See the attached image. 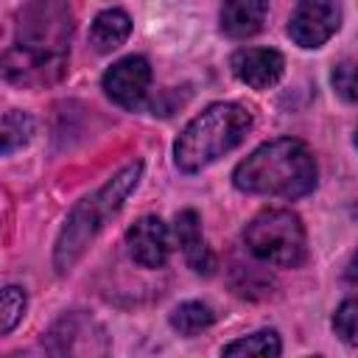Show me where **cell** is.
I'll use <instances>...</instances> for the list:
<instances>
[{"mask_svg": "<svg viewBox=\"0 0 358 358\" xmlns=\"http://www.w3.org/2000/svg\"><path fill=\"white\" fill-rule=\"evenodd\" d=\"M355 145H358V134H355Z\"/></svg>", "mask_w": 358, "mask_h": 358, "instance_id": "obj_21", "label": "cell"}, {"mask_svg": "<svg viewBox=\"0 0 358 358\" xmlns=\"http://www.w3.org/2000/svg\"><path fill=\"white\" fill-rule=\"evenodd\" d=\"M249 129H252V115L246 106L232 101L210 103L176 137L173 159L179 171L196 173L210 162H215L218 157L229 154L235 145H241Z\"/></svg>", "mask_w": 358, "mask_h": 358, "instance_id": "obj_3", "label": "cell"}, {"mask_svg": "<svg viewBox=\"0 0 358 358\" xmlns=\"http://www.w3.org/2000/svg\"><path fill=\"white\" fill-rule=\"evenodd\" d=\"M70 39V14L62 6L28 8L20 22V39L3 59V73L14 84H48L64 70Z\"/></svg>", "mask_w": 358, "mask_h": 358, "instance_id": "obj_1", "label": "cell"}, {"mask_svg": "<svg viewBox=\"0 0 358 358\" xmlns=\"http://www.w3.org/2000/svg\"><path fill=\"white\" fill-rule=\"evenodd\" d=\"M131 31V20L126 11L120 8H103L95 20H92V28H90V42L98 53H112L115 48H120L126 42Z\"/></svg>", "mask_w": 358, "mask_h": 358, "instance_id": "obj_13", "label": "cell"}, {"mask_svg": "<svg viewBox=\"0 0 358 358\" xmlns=\"http://www.w3.org/2000/svg\"><path fill=\"white\" fill-rule=\"evenodd\" d=\"M126 246H129V255L134 257V263H140L145 268H159L168 260V249H171L168 227L157 215H143L129 227Z\"/></svg>", "mask_w": 358, "mask_h": 358, "instance_id": "obj_9", "label": "cell"}, {"mask_svg": "<svg viewBox=\"0 0 358 358\" xmlns=\"http://www.w3.org/2000/svg\"><path fill=\"white\" fill-rule=\"evenodd\" d=\"M232 182L243 193L296 199L316 187V159L305 143L277 137L255 148L235 168Z\"/></svg>", "mask_w": 358, "mask_h": 358, "instance_id": "obj_2", "label": "cell"}, {"mask_svg": "<svg viewBox=\"0 0 358 358\" xmlns=\"http://www.w3.org/2000/svg\"><path fill=\"white\" fill-rule=\"evenodd\" d=\"M50 358H109L103 327L81 310L64 313L45 338Z\"/></svg>", "mask_w": 358, "mask_h": 358, "instance_id": "obj_6", "label": "cell"}, {"mask_svg": "<svg viewBox=\"0 0 358 358\" xmlns=\"http://www.w3.org/2000/svg\"><path fill=\"white\" fill-rule=\"evenodd\" d=\"M243 241L249 252L271 266H299L305 260V227L291 210H263L257 213L246 229Z\"/></svg>", "mask_w": 358, "mask_h": 358, "instance_id": "obj_5", "label": "cell"}, {"mask_svg": "<svg viewBox=\"0 0 358 358\" xmlns=\"http://www.w3.org/2000/svg\"><path fill=\"white\" fill-rule=\"evenodd\" d=\"M313 358H319V355H313Z\"/></svg>", "mask_w": 358, "mask_h": 358, "instance_id": "obj_22", "label": "cell"}, {"mask_svg": "<svg viewBox=\"0 0 358 358\" xmlns=\"http://www.w3.org/2000/svg\"><path fill=\"white\" fill-rule=\"evenodd\" d=\"M268 14V6L263 0H232L221 8V31L232 39L255 36L263 28V20Z\"/></svg>", "mask_w": 358, "mask_h": 358, "instance_id": "obj_12", "label": "cell"}, {"mask_svg": "<svg viewBox=\"0 0 358 358\" xmlns=\"http://www.w3.org/2000/svg\"><path fill=\"white\" fill-rule=\"evenodd\" d=\"M173 235L182 246V255L187 260V266L196 271V274H213L215 268V257L213 252L207 249L204 243V235H201V221L193 210H182L173 221Z\"/></svg>", "mask_w": 358, "mask_h": 358, "instance_id": "obj_11", "label": "cell"}, {"mask_svg": "<svg viewBox=\"0 0 358 358\" xmlns=\"http://www.w3.org/2000/svg\"><path fill=\"white\" fill-rule=\"evenodd\" d=\"M148 84H151V67L143 56H126L103 73V92L126 109L143 103Z\"/></svg>", "mask_w": 358, "mask_h": 358, "instance_id": "obj_8", "label": "cell"}, {"mask_svg": "<svg viewBox=\"0 0 358 358\" xmlns=\"http://www.w3.org/2000/svg\"><path fill=\"white\" fill-rule=\"evenodd\" d=\"M280 336L274 330H257L224 347L221 358H280Z\"/></svg>", "mask_w": 358, "mask_h": 358, "instance_id": "obj_14", "label": "cell"}, {"mask_svg": "<svg viewBox=\"0 0 358 358\" xmlns=\"http://www.w3.org/2000/svg\"><path fill=\"white\" fill-rule=\"evenodd\" d=\"M347 280H350V282H358V252L352 255V260H350V266H347Z\"/></svg>", "mask_w": 358, "mask_h": 358, "instance_id": "obj_20", "label": "cell"}, {"mask_svg": "<svg viewBox=\"0 0 358 358\" xmlns=\"http://www.w3.org/2000/svg\"><path fill=\"white\" fill-rule=\"evenodd\" d=\"M333 84H336V90L347 98V101H355L358 98V70L352 67V64H338L336 67V73H333Z\"/></svg>", "mask_w": 358, "mask_h": 358, "instance_id": "obj_19", "label": "cell"}, {"mask_svg": "<svg viewBox=\"0 0 358 358\" xmlns=\"http://www.w3.org/2000/svg\"><path fill=\"white\" fill-rule=\"evenodd\" d=\"M341 25V6L330 0H305L294 8L288 34L299 48H322Z\"/></svg>", "mask_w": 358, "mask_h": 358, "instance_id": "obj_7", "label": "cell"}, {"mask_svg": "<svg viewBox=\"0 0 358 358\" xmlns=\"http://www.w3.org/2000/svg\"><path fill=\"white\" fill-rule=\"evenodd\" d=\"M333 330L347 347H358V296L344 299L333 316Z\"/></svg>", "mask_w": 358, "mask_h": 358, "instance_id": "obj_17", "label": "cell"}, {"mask_svg": "<svg viewBox=\"0 0 358 358\" xmlns=\"http://www.w3.org/2000/svg\"><path fill=\"white\" fill-rule=\"evenodd\" d=\"M140 173H143V162L126 165V168L117 171L98 193L81 199V201L70 210V215H67V221H64V227H62V232H59L56 249H53V266H56V271L64 274L67 268L76 266V260L84 255V249L90 246V241H92V238L98 235V229L103 227V221H106L109 215H115V213L123 207L126 196L137 187Z\"/></svg>", "mask_w": 358, "mask_h": 358, "instance_id": "obj_4", "label": "cell"}, {"mask_svg": "<svg viewBox=\"0 0 358 358\" xmlns=\"http://www.w3.org/2000/svg\"><path fill=\"white\" fill-rule=\"evenodd\" d=\"M25 305H28V299H25L22 288H17V285L3 288V296H0V319H3L0 327H3V333H11L17 327V322L25 313Z\"/></svg>", "mask_w": 358, "mask_h": 358, "instance_id": "obj_18", "label": "cell"}, {"mask_svg": "<svg viewBox=\"0 0 358 358\" xmlns=\"http://www.w3.org/2000/svg\"><path fill=\"white\" fill-rule=\"evenodd\" d=\"M213 319H215V313H213L210 305H204V302H182L171 313V327L179 330L182 336H196V333L207 330L213 324Z\"/></svg>", "mask_w": 358, "mask_h": 358, "instance_id": "obj_15", "label": "cell"}, {"mask_svg": "<svg viewBox=\"0 0 358 358\" xmlns=\"http://www.w3.org/2000/svg\"><path fill=\"white\" fill-rule=\"evenodd\" d=\"M229 67L238 81H243L255 90H266L280 81V76L285 70V59L271 48H241L232 53Z\"/></svg>", "mask_w": 358, "mask_h": 358, "instance_id": "obj_10", "label": "cell"}, {"mask_svg": "<svg viewBox=\"0 0 358 358\" xmlns=\"http://www.w3.org/2000/svg\"><path fill=\"white\" fill-rule=\"evenodd\" d=\"M31 134H34V120L25 112H17V109L6 112L3 115V134H0L3 145H0V151L3 154H11L14 148L25 145L31 140Z\"/></svg>", "mask_w": 358, "mask_h": 358, "instance_id": "obj_16", "label": "cell"}]
</instances>
